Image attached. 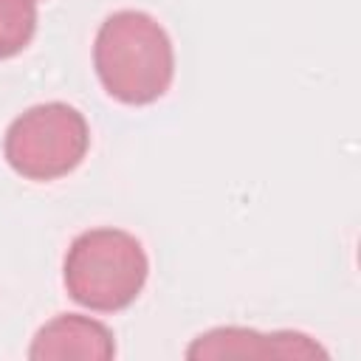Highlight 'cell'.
I'll return each mask as SVG.
<instances>
[{"label": "cell", "mask_w": 361, "mask_h": 361, "mask_svg": "<svg viewBox=\"0 0 361 361\" xmlns=\"http://www.w3.org/2000/svg\"><path fill=\"white\" fill-rule=\"evenodd\" d=\"M93 68L113 99L135 107L152 104L169 90L175 76L172 39L147 11H116L96 31Z\"/></svg>", "instance_id": "6da1fadb"}, {"label": "cell", "mask_w": 361, "mask_h": 361, "mask_svg": "<svg viewBox=\"0 0 361 361\" xmlns=\"http://www.w3.org/2000/svg\"><path fill=\"white\" fill-rule=\"evenodd\" d=\"M149 274L144 245L121 228L82 231L62 265L65 288L73 302L99 313H116L135 302Z\"/></svg>", "instance_id": "7a4b0ae2"}, {"label": "cell", "mask_w": 361, "mask_h": 361, "mask_svg": "<svg viewBox=\"0 0 361 361\" xmlns=\"http://www.w3.org/2000/svg\"><path fill=\"white\" fill-rule=\"evenodd\" d=\"M90 147L85 116L65 102L34 104L20 113L3 138L8 166L28 180H56L73 172Z\"/></svg>", "instance_id": "3957f363"}, {"label": "cell", "mask_w": 361, "mask_h": 361, "mask_svg": "<svg viewBox=\"0 0 361 361\" xmlns=\"http://www.w3.org/2000/svg\"><path fill=\"white\" fill-rule=\"evenodd\" d=\"M327 358V353L305 333L279 330L257 333L245 327H214L192 341L186 358Z\"/></svg>", "instance_id": "277c9868"}, {"label": "cell", "mask_w": 361, "mask_h": 361, "mask_svg": "<svg viewBox=\"0 0 361 361\" xmlns=\"http://www.w3.org/2000/svg\"><path fill=\"white\" fill-rule=\"evenodd\" d=\"M116 355L113 333L79 313H62L42 324L28 347V358L34 361H54V358H90V361H107Z\"/></svg>", "instance_id": "5b68a950"}, {"label": "cell", "mask_w": 361, "mask_h": 361, "mask_svg": "<svg viewBox=\"0 0 361 361\" xmlns=\"http://www.w3.org/2000/svg\"><path fill=\"white\" fill-rule=\"evenodd\" d=\"M37 31V0H0V59L17 56Z\"/></svg>", "instance_id": "8992f818"}]
</instances>
